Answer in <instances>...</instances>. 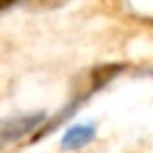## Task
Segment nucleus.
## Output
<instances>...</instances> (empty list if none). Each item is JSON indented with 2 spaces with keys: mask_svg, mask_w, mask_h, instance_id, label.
Instances as JSON below:
<instances>
[{
  "mask_svg": "<svg viewBox=\"0 0 153 153\" xmlns=\"http://www.w3.org/2000/svg\"><path fill=\"white\" fill-rule=\"evenodd\" d=\"M126 69V63H101L90 71V90H99L115 80Z\"/></svg>",
  "mask_w": 153,
  "mask_h": 153,
  "instance_id": "nucleus-3",
  "label": "nucleus"
},
{
  "mask_svg": "<svg viewBox=\"0 0 153 153\" xmlns=\"http://www.w3.org/2000/svg\"><path fill=\"white\" fill-rule=\"evenodd\" d=\"M46 113L44 111H34V113H23L15 117H7L0 122V145L17 143L19 138L32 134L40 126H44Z\"/></svg>",
  "mask_w": 153,
  "mask_h": 153,
  "instance_id": "nucleus-1",
  "label": "nucleus"
},
{
  "mask_svg": "<svg viewBox=\"0 0 153 153\" xmlns=\"http://www.w3.org/2000/svg\"><path fill=\"white\" fill-rule=\"evenodd\" d=\"M15 2H17V0H0V11H4V9L13 7Z\"/></svg>",
  "mask_w": 153,
  "mask_h": 153,
  "instance_id": "nucleus-5",
  "label": "nucleus"
},
{
  "mask_svg": "<svg viewBox=\"0 0 153 153\" xmlns=\"http://www.w3.org/2000/svg\"><path fill=\"white\" fill-rule=\"evenodd\" d=\"M82 101H84V99H76V101H74V103H69V105H67L65 109H61V111H59V113H57V115H55L53 120L44 122V126H42V128H40V130H38L36 134H34V138H32V140H40V138H42L44 134H51V132H53V130H55V128H57V126H59L61 122H65L67 117H71V115H74V111L78 109V105H80Z\"/></svg>",
  "mask_w": 153,
  "mask_h": 153,
  "instance_id": "nucleus-4",
  "label": "nucleus"
},
{
  "mask_svg": "<svg viewBox=\"0 0 153 153\" xmlns=\"http://www.w3.org/2000/svg\"><path fill=\"white\" fill-rule=\"evenodd\" d=\"M97 136V126L94 124H78L71 126L63 138H61V149L65 151H78L82 147H86L88 143H92Z\"/></svg>",
  "mask_w": 153,
  "mask_h": 153,
  "instance_id": "nucleus-2",
  "label": "nucleus"
}]
</instances>
